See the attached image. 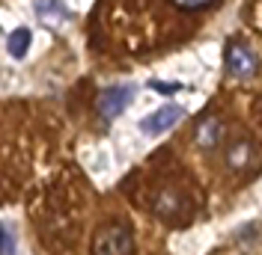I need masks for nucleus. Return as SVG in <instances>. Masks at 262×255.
I'll use <instances>...</instances> for the list:
<instances>
[{"instance_id":"obj_2","label":"nucleus","mask_w":262,"mask_h":255,"mask_svg":"<svg viewBox=\"0 0 262 255\" xmlns=\"http://www.w3.org/2000/svg\"><path fill=\"white\" fill-rule=\"evenodd\" d=\"M224 63H227V74L235 80H250L259 74V57L245 42H229Z\"/></svg>"},{"instance_id":"obj_10","label":"nucleus","mask_w":262,"mask_h":255,"mask_svg":"<svg viewBox=\"0 0 262 255\" xmlns=\"http://www.w3.org/2000/svg\"><path fill=\"white\" fill-rule=\"evenodd\" d=\"M170 3L182 12H200V9H209L214 0H170Z\"/></svg>"},{"instance_id":"obj_11","label":"nucleus","mask_w":262,"mask_h":255,"mask_svg":"<svg viewBox=\"0 0 262 255\" xmlns=\"http://www.w3.org/2000/svg\"><path fill=\"white\" fill-rule=\"evenodd\" d=\"M152 89H158V92H167V95H170V92H179L182 86H176V83H173V86H167V83H152Z\"/></svg>"},{"instance_id":"obj_6","label":"nucleus","mask_w":262,"mask_h":255,"mask_svg":"<svg viewBox=\"0 0 262 255\" xmlns=\"http://www.w3.org/2000/svg\"><path fill=\"white\" fill-rule=\"evenodd\" d=\"M36 15H39L42 24H48V27H60L63 21L72 18L63 0H39V3H36Z\"/></svg>"},{"instance_id":"obj_5","label":"nucleus","mask_w":262,"mask_h":255,"mask_svg":"<svg viewBox=\"0 0 262 255\" xmlns=\"http://www.w3.org/2000/svg\"><path fill=\"white\" fill-rule=\"evenodd\" d=\"M155 211H158V217H164V220H185L188 217V202L176 190H164L155 199Z\"/></svg>"},{"instance_id":"obj_3","label":"nucleus","mask_w":262,"mask_h":255,"mask_svg":"<svg viewBox=\"0 0 262 255\" xmlns=\"http://www.w3.org/2000/svg\"><path fill=\"white\" fill-rule=\"evenodd\" d=\"M131 98H134V86H111V89H104L98 95V113H101V119H107V122L116 119L131 104Z\"/></svg>"},{"instance_id":"obj_1","label":"nucleus","mask_w":262,"mask_h":255,"mask_svg":"<svg viewBox=\"0 0 262 255\" xmlns=\"http://www.w3.org/2000/svg\"><path fill=\"white\" fill-rule=\"evenodd\" d=\"M93 255H134V232L122 220L98 225L93 235Z\"/></svg>"},{"instance_id":"obj_9","label":"nucleus","mask_w":262,"mask_h":255,"mask_svg":"<svg viewBox=\"0 0 262 255\" xmlns=\"http://www.w3.org/2000/svg\"><path fill=\"white\" fill-rule=\"evenodd\" d=\"M33 45V33L27 27H18V30L9 33V39H6V50H9V57H15V60H24L27 57V50Z\"/></svg>"},{"instance_id":"obj_4","label":"nucleus","mask_w":262,"mask_h":255,"mask_svg":"<svg viewBox=\"0 0 262 255\" xmlns=\"http://www.w3.org/2000/svg\"><path fill=\"white\" fill-rule=\"evenodd\" d=\"M179 119H185V110H182L179 104H164L161 110L149 113L146 119L140 122V131L143 134H149V137H158V134H164L167 128H173Z\"/></svg>"},{"instance_id":"obj_8","label":"nucleus","mask_w":262,"mask_h":255,"mask_svg":"<svg viewBox=\"0 0 262 255\" xmlns=\"http://www.w3.org/2000/svg\"><path fill=\"white\" fill-rule=\"evenodd\" d=\"M250 160H253V145L247 143V140H238V143H232L227 148V166H229V169L242 172Z\"/></svg>"},{"instance_id":"obj_7","label":"nucleus","mask_w":262,"mask_h":255,"mask_svg":"<svg viewBox=\"0 0 262 255\" xmlns=\"http://www.w3.org/2000/svg\"><path fill=\"white\" fill-rule=\"evenodd\" d=\"M221 143H224V125H221L217 119H206L203 125L196 128V145H200V148L212 151V148H217Z\"/></svg>"}]
</instances>
